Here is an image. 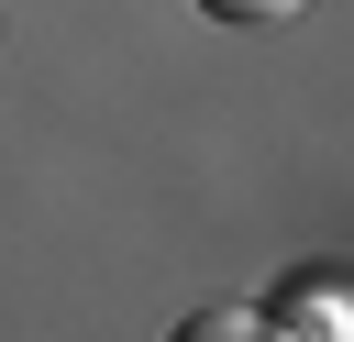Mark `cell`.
I'll use <instances>...</instances> for the list:
<instances>
[{
    "instance_id": "obj_1",
    "label": "cell",
    "mask_w": 354,
    "mask_h": 342,
    "mask_svg": "<svg viewBox=\"0 0 354 342\" xmlns=\"http://www.w3.org/2000/svg\"><path fill=\"white\" fill-rule=\"evenodd\" d=\"M254 331H288V342H343V331H354V276H288V287H266Z\"/></svg>"
},
{
    "instance_id": "obj_2",
    "label": "cell",
    "mask_w": 354,
    "mask_h": 342,
    "mask_svg": "<svg viewBox=\"0 0 354 342\" xmlns=\"http://www.w3.org/2000/svg\"><path fill=\"white\" fill-rule=\"evenodd\" d=\"M210 22H232V33H266V22H288V11H310V0H199Z\"/></svg>"
}]
</instances>
